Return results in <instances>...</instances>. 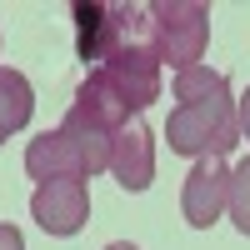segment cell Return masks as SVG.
Here are the masks:
<instances>
[{"instance_id":"5b68a950","label":"cell","mask_w":250,"mask_h":250,"mask_svg":"<svg viewBox=\"0 0 250 250\" xmlns=\"http://www.w3.org/2000/svg\"><path fill=\"white\" fill-rule=\"evenodd\" d=\"M110 175L120 180V190H130V195L150 190V180H155V135H150V125H145V120H130V125L115 135Z\"/></svg>"},{"instance_id":"30bf717a","label":"cell","mask_w":250,"mask_h":250,"mask_svg":"<svg viewBox=\"0 0 250 250\" xmlns=\"http://www.w3.org/2000/svg\"><path fill=\"white\" fill-rule=\"evenodd\" d=\"M0 250H25V235L15 225H0Z\"/></svg>"},{"instance_id":"7c38bea8","label":"cell","mask_w":250,"mask_h":250,"mask_svg":"<svg viewBox=\"0 0 250 250\" xmlns=\"http://www.w3.org/2000/svg\"><path fill=\"white\" fill-rule=\"evenodd\" d=\"M105 250H140V245H130V240H115V245H105Z\"/></svg>"},{"instance_id":"3957f363","label":"cell","mask_w":250,"mask_h":250,"mask_svg":"<svg viewBox=\"0 0 250 250\" xmlns=\"http://www.w3.org/2000/svg\"><path fill=\"white\" fill-rule=\"evenodd\" d=\"M225 205H230V165L220 155H205L190 165V175L180 185V215L185 225H195V230H210V225L225 215Z\"/></svg>"},{"instance_id":"7a4b0ae2","label":"cell","mask_w":250,"mask_h":250,"mask_svg":"<svg viewBox=\"0 0 250 250\" xmlns=\"http://www.w3.org/2000/svg\"><path fill=\"white\" fill-rule=\"evenodd\" d=\"M150 25H155L160 65H170L175 75L200 65L205 45H210V5H200V0H155Z\"/></svg>"},{"instance_id":"8992f818","label":"cell","mask_w":250,"mask_h":250,"mask_svg":"<svg viewBox=\"0 0 250 250\" xmlns=\"http://www.w3.org/2000/svg\"><path fill=\"white\" fill-rule=\"evenodd\" d=\"M25 175L35 185L45 180H85V155L65 130H45L25 145Z\"/></svg>"},{"instance_id":"52a82bcc","label":"cell","mask_w":250,"mask_h":250,"mask_svg":"<svg viewBox=\"0 0 250 250\" xmlns=\"http://www.w3.org/2000/svg\"><path fill=\"white\" fill-rule=\"evenodd\" d=\"M60 130H65L75 145H80V155H85V175H100V170H110V150H115V130H105V125H95L90 115H80L75 105L65 110V120H60Z\"/></svg>"},{"instance_id":"277c9868","label":"cell","mask_w":250,"mask_h":250,"mask_svg":"<svg viewBox=\"0 0 250 250\" xmlns=\"http://www.w3.org/2000/svg\"><path fill=\"white\" fill-rule=\"evenodd\" d=\"M30 215H35V225L45 235H60V240L80 235L85 220H90V190H85V180H45V185H35Z\"/></svg>"},{"instance_id":"9c48e42d","label":"cell","mask_w":250,"mask_h":250,"mask_svg":"<svg viewBox=\"0 0 250 250\" xmlns=\"http://www.w3.org/2000/svg\"><path fill=\"white\" fill-rule=\"evenodd\" d=\"M225 210H230L235 230H240V235H250V155L230 170V205H225Z\"/></svg>"},{"instance_id":"8fae6325","label":"cell","mask_w":250,"mask_h":250,"mask_svg":"<svg viewBox=\"0 0 250 250\" xmlns=\"http://www.w3.org/2000/svg\"><path fill=\"white\" fill-rule=\"evenodd\" d=\"M235 115H240V135L250 140V90H245V95L235 100Z\"/></svg>"},{"instance_id":"ba28073f","label":"cell","mask_w":250,"mask_h":250,"mask_svg":"<svg viewBox=\"0 0 250 250\" xmlns=\"http://www.w3.org/2000/svg\"><path fill=\"white\" fill-rule=\"evenodd\" d=\"M35 115V90H30V80L10 70V65H0V145H5L15 130H25Z\"/></svg>"},{"instance_id":"6da1fadb","label":"cell","mask_w":250,"mask_h":250,"mask_svg":"<svg viewBox=\"0 0 250 250\" xmlns=\"http://www.w3.org/2000/svg\"><path fill=\"white\" fill-rule=\"evenodd\" d=\"M175 100L180 105L165 120V140H170L175 155H230L240 145V115H235V95H230V80L210 65H195V70H180L175 75Z\"/></svg>"}]
</instances>
